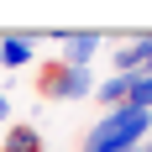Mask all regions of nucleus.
Listing matches in <instances>:
<instances>
[{"label":"nucleus","instance_id":"nucleus-1","mask_svg":"<svg viewBox=\"0 0 152 152\" xmlns=\"http://www.w3.org/2000/svg\"><path fill=\"white\" fill-rule=\"evenodd\" d=\"M147 131H152V110H137L126 100V105L105 110V115L84 131V152H137Z\"/></svg>","mask_w":152,"mask_h":152},{"label":"nucleus","instance_id":"nucleus-3","mask_svg":"<svg viewBox=\"0 0 152 152\" xmlns=\"http://www.w3.org/2000/svg\"><path fill=\"white\" fill-rule=\"evenodd\" d=\"M58 63L68 68H89V58L100 53V31H58Z\"/></svg>","mask_w":152,"mask_h":152},{"label":"nucleus","instance_id":"nucleus-5","mask_svg":"<svg viewBox=\"0 0 152 152\" xmlns=\"http://www.w3.org/2000/svg\"><path fill=\"white\" fill-rule=\"evenodd\" d=\"M0 152H42V131L26 126V121H16L5 131V142H0Z\"/></svg>","mask_w":152,"mask_h":152},{"label":"nucleus","instance_id":"nucleus-7","mask_svg":"<svg viewBox=\"0 0 152 152\" xmlns=\"http://www.w3.org/2000/svg\"><path fill=\"white\" fill-rule=\"evenodd\" d=\"M0 121H11V94L0 89Z\"/></svg>","mask_w":152,"mask_h":152},{"label":"nucleus","instance_id":"nucleus-4","mask_svg":"<svg viewBox=\"0 0 152 152\" xmlns=\"http://www.w3.org/2000/svg\"><path fill=\"white\" fill-rule=\"evenodd\" d=\"M37 58V31H0V68H26Z\"/></svg>","mask_w":152,"mask_h":152},{"label":"nucleus","instance_id":"nucleus-8","mask_svg":"<svg viewBox=\"0 0 152 152\" xmlns=\"http://www.w3.org/2000/svg\"><path fill=\"white\" fill-rule=\"evenodd\" d=\"M142 152H152V142H142Z\"/></svg>","mask_w":152,"mask_h":152},{"label":"nucleus","instance_id":"nucleus-2","mask_svg":"<svg viewBox=\"0 0 152 152\" xmlns=\"http://www.w3.org/2000/svg\"><path fill=\"white\" fill-rule=\"evenodd\" d=\"M37 94L42 100H84V94H94V79L89 68H68V63L47 58L37 68Z\"/></svg>","mask_w":152,"mask_h":152},{"label":"nucleus","instance_id":"nucleus-6","mask_svg":"<svg viewBox=\"0 0 152 152\" xmlns=\"http://www.w3.org/2000/svg\"><path fill=\"white\" fill-rule=\"evenodd\" d=\"M94 100H100L105 110H115V105H126V100H131V79H126V74H110L105 84L94 89Z\"/></svg>","mask_w":152,"mask_h":152}]
</instances>
